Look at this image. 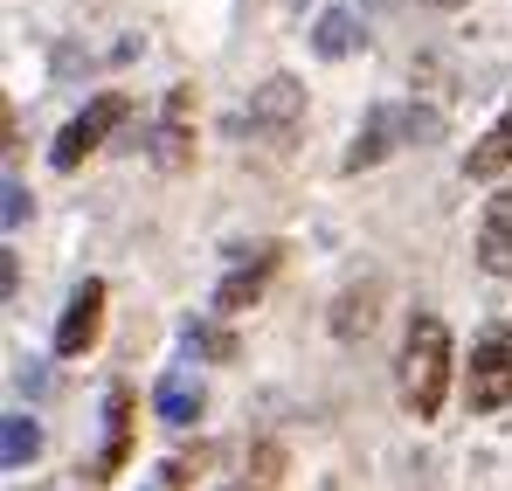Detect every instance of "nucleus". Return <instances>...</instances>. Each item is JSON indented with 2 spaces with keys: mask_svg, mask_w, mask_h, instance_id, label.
<instances>
[{
  "mask_svg": "<svg viewBox=\"0 0 512 491\" xmlns=\"http://www.w3.org/2000/svg\"><path fill=\"white\" fill-rule=\"evenodd\" d=\"M450 367H457L450 326H443L436 312H416V319H409V346H402V395H409L416 422H436L443 395H450Z\"/></svg>",
  "mask_w": 512,
  "mask_h": 491,
  "instance_id": "obj_1",
  "label": "nucleus"
},
{
  "mask_svg": "<svg viewBox=\"0 0 512 491\" xmlns=\"http://www.w3.org/2000/svg\"><path fill=\"white\" fill-rule=\"evenodd\" d=\"M464 402L478 415H492V409H506L512 402V332L506 326H492L478 346H471V367H464Z\"/></svg>",
  "mask_w": 512,
  "mask_h": 491,
  "instance_id": "obj_2",
  "label": "nucleus"
},
{
  "mask_svg": "<svg viewBox=\"0 0 512 491\" xmlns=\"http://www.w3.org/2000/svg\"><path fill=\"white\" fill-rule=\"evenodd\" d=\"M125 111H132V104H125L118 90H104V97H90L84 111H77V118H70L63 132H56V153H49V160L63 166V173H70V166H84L90 153H97V146H104V139H111V132L125 125Z\"/></svg>",
  "mask_w": 512,
  "mask_h": 491,
  "instance_id": "obj_3",
  "label": "nucleus"
},
{
  "mask_svg": "<svg viewBox=\"0 0 512 491\" xmlns=\"http://www.w3.org/2000/svg\"><path fill=\"white\" fill-rule=\"evenodd\" d=\"M305 118V83L298 77H270L250 90V111L236 118V132H270V139H291V125Z\"/></svg>",
  "mask_w": 512,
  "mask_h": 491,
  "instance_id": "obj_4",
  "label": "nucleus"
},
{
  "mask_svg": "<svg viewBox=\"0 0 512 491\" xmlns=\"http://www.w3.org/2000/svg\"><path fill=\"white\" fill-rule=\"evenodd\" d=\"M402 139L416 146V104H409V111H402V104H374V111H367V125H360V132H353V146H346V173L388 160Z\"/></svg>",
  "mask_w": 512,
  "mask_h": 491,
  "instance_id": "obj_5",
  "label": "nucleus"
},
{
  "mask_svg": "<svg viewBox=\"0 0 512 491\" xmlns=\"http://www.w3.org/2000/svg\"><path fill=\"white\" fill-rule=\"evenodd\" d=\"M125 457H132V388L111 381V388H104V450H97V464H90V485H111V478L125 471Z\"/></svg>",
  "mask_w": 512,
  "mask_h": 491,
  "instance_id": "obj_6",
  "label": "nucleus"
},
{
  "mask_svg": "<svg viewBox=\"0 0 512 491\" xmlns=\"http://www.w3.org/2000/svg\"><path fill=\"white\" fill-rule=\"evenodd\" d=\"M97 326H104V284H97V277H84V284L70 291L63 319H56V353H63V360H77V353H90V339H97Z\"/></svg>",
  "mask_w": 512,
  "mask_h": 491,
  "instance_id": "obj_7",
  "label": "nucleus"
},
{
  "mask_svg": "<svg viewBox=\"0 0 512 491\" xmlns=\"http://www.w3.org/2000/svg\"><path fill=\"white\" fill-rule=\"evenodd\" d=\"M194 90L187 83H173L167 90V111H160V132H153V160L167 166V173H180V166L194 160Z\"/></svg>",
  "mask_w": 512,
  "mask_h": 491,
  "instance_id": "obj_8",
  "label": "nucleus"
},
{
  "mask_svg": "<svg viewBox=\"0 0 512 491\" xmlns=\"http://www.w3.org/2000/svg\"><path fill=\"white\" fill-rule=\"evenodd\" d=\"M478 263H485L492 277H506V270H512V187H499V194L485 201V222H478Z\"/></svg>",
  "mask_w": 512,
  "mask_h": 491,
  "instance_id": "obj_9",
  "label": "nucleus"
},
{
  "mask_svg": "<svg viewBox=\"0 0 512 491\" xmlns=\"http://www.w3.org/2000/svg\"><path fill=\"white\" fill-rule=\"evenodd\" d=\"M277 256H284V249H277V243H263V256H256V263H243L236 277H222V291H215V312H222V319H236L243 305H256V291L270 284Z\"/></svg>",
  "mask_w": 512,
  "mask_h": 491,
  "instance_id": "obj_10",
  "label": "nucleus"
},
{
  "mask_svg": "<svg viewBox=\"0 0 512 491\" xmlns=\"http://www.w3.org/2000/svg\"><path fill=\"white\" fill-rule=\"evenodd\" d=\"M506 166H512V104L499 111V125H492V132L464 153V173H471V180H499Z\"/></svg>",
  "mask_w": 512,
  "mask_h": 491,
  "instance_id": "obj_11",
  "label": "nucleus"
},
{
  "mask_svg": "<svg viewBox=\"0 0 512 491\" xmlns=\"http://www.w3.org/2000/svg\"><path fill=\"white\" fill-rule=\"evenodd\" d=\"M360 42H367V35H360V14H353V7H326V14H319V28H312V49H319L326 63L353 56Z\"/></svg>",
  "mask_w": 512,
  "mask_h": 491,
  "instance_id": "obj_12",
  "label": "nucleus"
},
{
  "mask_svg": "<svg viewBox=\"0 0 512 491\" xmlns=\"http://www.w3.org/2000/svg\"><path fill=\"white\" fill-rule=\"evenodd\" d=\"M153 409H160V422H173V429H187V422L201 415V388H194L187 374H167V381L153 388Z\"/></svg>",
  "mask_w": 512,
  "mask_h": 491,
  "instance_id": "obj_13",
  "label": "nucleus"
},
{
  "mask_svg": "<svg viewBox=\"0 0 512 491\" xmlns=\"http://www.w3.org/2000/svg\"><path fill=\"white\" fill-rule=\"evenodd\" d=\"M35 450H42V429H35L28 415H7V422H0V464H7V471H21Z\"/></svg>",
  "mask_w": 512,
  "mask_h": 491,
  "instance_id": "obj_14",
  "label": "nucleus"
},
{
  "mask_svg": "<svg viewBox=\"0 0 512 491\" xmlns=\"http://www.w3.org/2000/svg\"><path fill=\"white\" fill-rule=\"evenodd\" d=\"M277 478H284V450H277V443H256L250 457H243L236 491H277Z\"/></svg>",
  "mask_w": 512,
  "mask_h": 491,
  "instance_id": "obj_15",
  "label": "nucleus"
},
{
  "mask_svg": "<svg viewBox=\"0 0 512 491\" xmlns=\"http://www.w3.org/2000/svg\"><path fill=\"white\" fill-rule=\"evenodd\" d=\"M187 353H201V360H236V339L222 326H187Z\"/></svg>",
  "mask_w": 512,
  "mask_h": 491,
  "instance_id": "obj_16",
  "label": "nucleus"
},
{
  "mask_svg": "<svg viewBox=\"0 0 512 491\" xmlns=\"http://www.w3.org/2000/svg\"><path fill=\"white\" fill-rule=\"evenodd\" d=\"M0 222H7V229H21V222H28V187H21V180H7V187H0Z\"/></svg>",
  "mask_w": 512,
  "mask_h": 491,
  "instance_id": "obj_17",
  "label": "nucleus"
},
{
  "mask_svg": "<svg viewBox=\"0 0 512 491\" xmlns=\"http://www.w3.org/2000/svg\"><path fill=\"white\" fill-rule=\"evenodd\" d=\"M139 491H187V464H173V457H167V464H153V478H146Z\"/></svg>",
  "mask_w": 512,
  "mask_h": 491,
  "instance_id": "obj_18",
  "label": "nucleus"
},
{
  "mask_svg": "<svg viewBox=\"0 0 512 491\" xmlns=\"http://www.w3.org/2000/svg\"><path fill=\"white\" fill-rule=\"evenodd\" d=\"M436 7H457V0H436Z\"/></svg>",
  "mask_w": 512,
  "mask_h": 491,
  "instance_id": "obj_19",
  "label": "nucleus"
}]
</instances>
